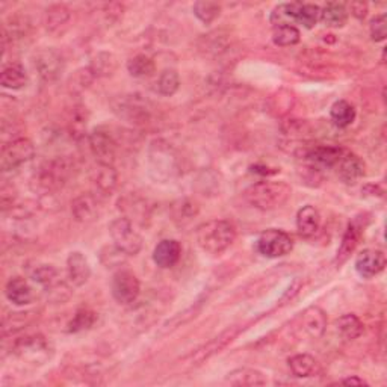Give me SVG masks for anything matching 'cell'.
Masks as SVG:
<instances>
[{"label":"cell","instance_id":"1","mask_svg":"<svg viewBox=\"0 0 387 387\" xmlns=\"http://www.w3.org/2000/svg\"><path fill=\"white\" fill-rule=\"evenodd\" d=\"M195 238L205 253L217 256L230 248L236 239V229L230 221L210 220L197 227Z\"/></svg>","mask_w":387,"mask_h":387},{"label":"cell","instance_id":"2","mask_svg":"<svg viewBox=\"0 0 387 387\" xmlns=\"http://www.w3.org/2000/svg\"><path fill=\"white\" fill-rule=\"evenodd\" d=\"M247 202L260 210H274L288 203L292 190L284 182H259L245 191Z\"/></svg>","mask_w":387,"mask_h":387},{"label":"cell","instance_id":"3","mask_svg":"<svg viewBox=\"0 0 387 387\" xmlns=\"http://www.w3.org/2000/svg\"><path fill=\"white\" fill-rule=\"evenodd\" d=\"M148 162L150 176L159 183H165L179 174L177 153L167 141L158 140L152 144L148 152Z\"/></svg>","mask_w":387,"mask_h":387},{"label":"cell","instance_id":"4","mask_svg":"<svg viewBox=\"0 0 387 387\" xmlns=\"http://www.w3.org/2000/svg\"><path fill=\"white\" fill-rule=\"evenodd\" d=\"M321 8L315 4H303V2H292V4H280L271 12L269 21L274 24V28L283 26V24L299 23L304 28L311 29L319 21Z\"/></svg>","mask_w":387,"mask_h":387},{"label":"cell","instance_id":"5","mask_svg":"<svg viewBox=\"0 0 387 387\" xmlns=\"http://www.w3.org/2000/svg\"><path fill=\"white\" fill-rule=\"evenodd\" d=\"M71 170V164L64 158L46 162V164H43L40 170L35 172L32 180V190L41 194H52L58 191L70 179Z\"/></svg>","mask_w":387,"mask_h":387},{"label":"cell","instance_id":"6","mask_svg":"<svg viewBox=\"0 0 387 387\" xmlns=\"http://www.w3.org/2000/svg\"><path fill=\"white\" fill-rule=\"evenodd\" d=\"M109 234L114 241V245L121 249L124 254L135 256L141 252L143 238L135 230L133 222L129 218L121 217L112 221L109 226Z\"/></svg>","mask_w":387,"mask_h":387},{"label":"cell","instance_id":"7","mask_svg":"<svg viewBox=\"0 0 387 387\" xmlns=\"http://www.w3.org/2000/svg\"><path fill=\"white\" fill-rule=\"evenodd\" d=\"M35 156V145L28 138L12 140L2 147L0 167L4 171H14L21 165L28 164Z\"/></svg>","mask_w":387,"mask_h":387},{"label":"cell","instance_id":"8","mask_svg":"<svg viewBox=\"0 0 387 387\" xmlns=\"http://www.w3.org/2000/svg\"><path fill=\"white\" fill-rule=\"evenodd\" d=\"M14 353L19 358L28 361L31 365H44L52 357V348H50L44 336L33 334L20 339L14 345Z\"/></svg>","mask_w":387,"mask_h":387},{"label":"cell","instance_id":"9","mask_svg":"<svg viewBox=\"0 0 387 387\" xmlns=\"http://www.w3.org/2000/svg\"><path fill=\"white\" fill-rule=\"evenodd\" d=\"M294 248L291 236L279 229H269L262 233L257 239V252L269 259L288 256Z\"/></svg>","mask_w":387,"mask_h":387},{"label":"cell","instance_id":"10","mask_svg":"<svg viewBox=\"0 0 387 387\" xmlns=\"http://www.w3.org/2000/svg\"><path fill=\"white\" fill-rule=\"evenodd\" d=\"M112 296L121 306H130L141 294V284L138 277L132 271L120 269L114 274L110 283Z\"/></svg>","mask_w":387,"mask_h":387},{"label":"cell","instance_id":"11","mask_svg":"<svg viewBox=\"0 0 387 387\" xmlns=\"http://www.w3.org/2000/svg\"><path fill=\"white\" fill-rule=\"evenodd\" d=\"M90 148L98 165L114 167L117 158V141L109 130L97 128L90 133Z\"/></svg>","mask_w":387,"mask_h":387},{"label":"cell","instance_id":"12","mask_svg":"<svg viewBox=\"0 0 387 387\" xmlns=\"http://www.w3.org/2000/svg\"><path fill=\"white\" fill-rule=\"evenodd\" d=\"M33 67L38 71L43 81L53 82L64 70V59H62V55L58 50L52 47H44L33 55Z\"/></svg>","mask_w":387,"mask_h":387},{"label":"cell","instance_id":"13","mask_svg":"<svg viewBox=\"0 0 387 387\" xmlns=\"http://www.w3.org/2000/svg\"><path fill=\"white\" fill-rule=\"evenodd\" d=\"M114 112L120 117L130 123H144L148 120L150 110L147 102L141 96H120L114 103Z\"/></svg>","mask_w":387,"mask_h":387},{"label":"cell","instance_id":"14","mask_svg":"<svg viewBox=\"0 0 387 387\" xmlns=\"http://www.w3.org/2000/svg\"><path fill=\"white\" fill-rule=\"evenodd\" d=\"M356 271L361 279H372L378 276L386 268V254L381 249L368 248L361 252L356 259Z\"/></svg>","mask_w":387,"mask_h":387},{"label":"cell","instance_id":"15","mask_svg":"<svg viewBox=\"0 0 387 387\" xmlns=\"http://www.w3.org/2000/svg\"><path fill=\"white\" fill-rule=\"evenodd\" d=\"M239 331H241L239 327H230L229 330L222 331L220 336H217V338H214L210 342L203 345L202 348H198L194 354H191L190 361L192 365H202L205 360L210 358L212 356L218 354L229 344H232L234 341L236 336L239 334Z\"/></svg>","mask_w":387,"mask_h":387},{"label":"cell","instance_id":"16","mask_svg":"<svg viewBox=\"0 0 387 387\" xmlns=\"http://www.w3.org/2000/svg\"><path fill=\"white\" fill-rule=\"evenodd\" d=\"M67 276L70 284L81 288L91 277L90 262L81 252H73L67 257Z\"/></svg>","mask_w":387,"mask_h":387},{"label":"cell","instance_id":"17","mask_svg":"<svg viewBox=\"0 0 387 387\" xmlns=\"http://www.w3.org/2000/svg\"><path fill=\"white\" fill-rule=\"evenodd\" d=\"M338 176L346 185H354L365 176V164L358 156L349 152H344L338 162Z\"/></svg>","mask_w":387,"mask_h":387},{"label":"cell","instance_id":"18","mask_svg":"<svg viewBox=\"0 0 387 387\" xmlns=\"http://www.w3.org/2000/svg\"><path fill=\"white\" fill-rule=\"evenodd\" d=\"M182 257V247L176 239H162L153 252L155 264L162 268L168 269L177 264Z\"/></svg>","mask_w":387,"mask_h":387},{"label":"cell","instance_id":"19","mask_svg":"<svg viewBox=\"0 0 387 387\" xmlns=\"http://www.w3.org/2000/svg\"><path fill=\"white\" fill-rule=\"evenodd\" d=\"M345 150L341 147H334V145H316L306 150L303 158L310 160L314 165L319 167H336L338 162L341 160L342 155Z\"/></svg>","mask_w":387,"mask_h":387},{"label":"cell","instance_id":"20","mask_svg":"<svg viewBox=\"0 0 387 387\" xmlns=\"http://www.w3.org/2000/svg\"><path fill=\"white\" fill-rule=\"evenodd\" d=\"M296 229L303 238H314L321 229V214L314 206H304L296 214Z\"/></svg>","mask_w":387,"mask_h":387},{"label":"cell","instance_id":"21","mask_svg":"<svg viewBox=\"0 0 387 387\" xmlns=\"http://www.w3.org/2000/svg\"><path fill=\"white\" fill-rule=\"evenodd\" d=\"M6 298L16 306H28L32 303L33 292L31 284L23 277H12L5 286Z\"/></svg>","mask_w":387,"mask_h":387},{"label":"cell","instance_id":"22","mask_svg":"<svg viewBox=\"0 0 387 387\" xmlns=\"http://www.w3.org/2000/svg\"><path fill=\"white\" fill-rule=\"evenodd\" d=\"M73 217L79 222H91L98 215V203L94 195L82 194L71 203Z\"/></svg>","mask_w":387,"mask_h":387},{"label":"cell","instance_id":"23","mask_svg":"<svg viewBox=\"0 0 387 387\" xmlns=\"http://www.w3.org/2000/svg\"><path fill=\"white\" fill-rule=\"evenodd\" d=\"M360 238H361L360 227L357 226L356 222H349L346 230H345L344 238H342V242L339 245L338 254H336V259H334L336 265L341 267L345 264V262L349 259V256L356 252V248L360 242Z\"/></svg>","mask_w":387,"mask_h":387},{"label":"cell","instance_id":"24","mask_svg":"<svg viewBox=\"0 0 387 387\" xmlns=\"http://www.w3.org/2000/svg\"><path fill=\"white\" fill-rule=\"evenodd\" d=\"M171 218L179 227H185L198 215L200 207L190 198H180L171 205Z\"/></svg>","mask_w":387,"mask_h":387},{"label":"cell","instance_id":"25","mask_svg":"<svg viewBox=\"0 0 387 387\" xmlns=\"http://www.w3.org/2000/svg\"><path fill=\"white\" fill-rule=\"evenodd\" d=\"M226 381L232 386H238V387H244V386L254 387V386L267 384V378L264 377V373L252 368H239V369L229 372Z\"/></svg>","mask_w":387,"mask_h":387},{"label":"cell","instance_id":"26","mask_svg":"<svg viewBox=\"0 0 387 387\" xmlns=\"http://www.w3.org/2000/svg\"><path fill=\"white\" fill-rule=\"evenodd\" d=\"M303 326L311 338H321L327 329V316L319 307H310L303 314Z\"/></svg>","mask_w":387,"mask_h":387},{"label":"cell","instance_id":"27","mask_svg":"<svg viewBox=\"0 0 387 387\" xmlns=\"http://www.w3.org/2000/svg\"><path fill=\"white\" fill-rule=\"evenodd\" d=\"M319 20L326 24L327 28H344L348 21V11L344 4L330 2L321 9Z\"/></svg>","mask_w":387,"mask_h":387},{"label":"cell","instance_id":"28","mask_svg":"<svg viewBox=\"0 0 387 387\" xmlns=\"http://www.w3.org/2000/svg\"><path fill=\"white\" fill-rule=\"evenodd\" d=\"M28 83V74L20 64H11L2 70L0 74V85L4 86L5 90H21L23 86Z\"/></svg>","mask_w":387,"mask_h":387},{"label":"cell","instance_id":"29","mask_svg":"<svg viewBox=\"0 0 387 387\" xmlns=\"http://www.w3.org/2000/svg\"><path fill=\"white\" fill-rule=\"evenodd\" d=\"M70 17H71L70 9L66 5H52L50 8H47L46 17H44L47 31L52 33L59 32L62 28L67 26Z\"/></svg>","mask_w":387,"mask_h":387},{"label":"cell","instance_id":"30","mask_svg":"<svg viewBox=\"0 0 387 387\" xmlns=\"http://www.w3.org/2000/svg\"><path fill=\"white\" fill-rule=\"evenodd\" d=\"M289 368L295 377L309 378L318 372V361L310 354H296L289 358Z\"/></svg>","mask_w":387,"mask_h":387},{"label":"cell","instance_id":"31","mask_svg":"<svg viewBox=\"0 0 387 387\" xmlns=\"http://www.w3.org/2000/svg\"><path fill=\"white\" fill-rule=\"evenodd\" d=\"M338 331L344 336L346 341H356L363 334V322L354 314H345L338 321H336Z\"/></svg>","mask_w":387,"mask_h":387},{"label":"cell","instance_id":"32","mask_svg":"<svg viewBox=\"0 0 387 387\" xmlns=\"http://www.w3.org/2000/svg\"><path fill=\"white\" fill-rule=\"evenodd\" d=\"M330 117L336 126L345 129L348 126H351L356 120V109L354 106L346 102V100H338L334 102L331 109H330Z\"/></svg>","mask_w":387,"mask_h":387},{"label":"cell","instance_id":"33","mask_svg":"<svg viewBox=\"0 0 387 387\" xmlns=\"http://www.w3.org/2000/svg\"><path fill=\"white\" fill-rule=\"evenodd\" d=\"M94 185L97 186V190L100 192H103L105 195H110L117 188V182L118 176L114 167H108V165H98V170L94 174Z\"/></svg>","mask_w":387,"mask_h":387},{"label":"cell","instance_id":"34","mask_svg":"<svg viewBox=\"0 0 387 387\" xmlns=\"http://www.w3.org/2000/svg\"><path fill=\"white\" fill-rule=\"evenodd\" d=\"M156 66L147 55H136L128 61V71L133 78H148L155 73Z\"/></svg>","mask_w":387,"mask_h":387},{"label":"cell","instance_id":"35","mask_svg":"<svg viewBox=\"0 0 387 387\" xmlns=\"http://www.w3.org/2000/svg\"><path fill=\"white\" fill-rule=\"evenodd\" d=\"M31 277L35 283L41 284L46 291H48L50 288H53L55 284H58L61 282L59 279V272L55 267L52 265H38L35 267L31 272Z\"/></svg>","mask_w":387,"mask_h":387},{"label":"cell","instance_id":"36","mask_svg":"<svg viewBox=\"0 0 387 387\" xmlns=\"http://www.w3.org/2000/svg\"><path fill=\"white\" fill-rule=\"evenodd\" d=\"M180 88V76L177 70L174 68H167L160 73V76L158 79V91L159 94L171 97L176 94Z\"/></svg>","mask_w":387,"mask_h":387},{"label":"cell","instance_id":"37","mask_svg":"<svg viewBox=\"0 0 387 387\" xmlns=\"http://www.w3.org/2000/svg\"><path fill=\"white\" fill-rule=\"evenodd\" d=\"M299 40H301V33H299L298 28H295L294 24H283V26L274 28L272 41L276 46L289 47L298 44Z\"/></svg>","mask_w":387,"mask_h":387},{"label":"cell","instance_id":"38","mask_svg":"<svg viewBox=\"0 0 387 387\" xmlns=\"http://www.w3.org/2000/svg\"><path fill=\"white\" fill-rule=\"evenodd\" d=\"M117 58L109 52H100L96 55L91 64V71L94 76H110L117 70Z\"/></svg>","mask_w":387,"mask_h":387},{"label":"cell","instance_id":"39","mask_svg":"<svg viewBox=\"0 0 387 387\" xmlns=\"http://www.w3.org/2000/svg\"><path fill=\"white\" fill-rule=\"evenodd\" d=\"M194 14L203 24L214 23L221 14V5L217 2H207V0H200L194 4Z\"/></svg>","mask_w":387,"mask_h":387},{"label":"cell","instance_id":"40","mask_svg":"<svg viewBox=\"0 0 387 387\" xmlns=\"http://www.w3.org/2000/svg\"><path fill=\"white\" fill-rule=\"evenodd\" d=\"M96 314L90 309H81L76 311V315L68 324V333H81L83 330H88L94 326Z\"/></svg>","mask_w":387,"mask_h":387},{"label":"cell","instance_id":"41","mask_svg":"<svg viewBox=\"0 0 387 387\" xmlns=\"http://www.w3.org/2000/svg\"><path fill=\"white\" fill-rule=\"evenodd\" d=\"M369 32H371L372 41L381 43V41L386 40V35H387V17H386V14H380L376 19L371 20Z\"/></svg>","mask_w":387,"mask_h":387},{"label":"cell","instance_id":"42","mask_svg":"<svg viewBox=\"0 0 387 387\" xmlns=\"http://www.w3.org/2000/svg\"><path fill=\"white\" fill-rule=\"evenodd\" d=\"M126 257H128V254H124L121 249H118L115 245H114V248H109V247L103 248L102 256H100V259H102L103 265L106 268H112V267H117V265L123 264Z\"/></svg>","mask_w":387,"mask_h":387},{"label":"cell","instance_id":"43","mask_svg":"<svg viewBox=\"0 0 387 387\" xmlns=\"http://www.w3.org/2000/svg\"><path fill=\"white\" fill-rule=\"evenodd\" d=\"M351 12H353V16L357 17L358 20H363L368 14V5L363 2H354L351 4Z\"/></svg>","mask_w":387,"mask_h":387},{"label":"cell","instance_id":"44","mask_svg":"<svg viewBox=\"0 0 387 387\" xmlns=\"http://www.w3.org/2000/svg\"><path fill=\"white\" fill-rule=\"evenodd\" d=\"M341 383L346 384V386H366L368 384L363 378H358V377H348V378L342 380Z\"/></svg>","mask_w":387,"mask_h":387}]
</instances>
